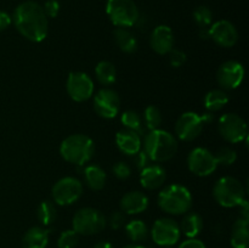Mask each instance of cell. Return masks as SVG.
I'll use <instances>...</instances> for the list:
<instances>
[{"mask_svg": "<svg viewBox=\"0 0 249 248\" xmlns=\"http://www.w3.org/2000/svg\"><path fill=\"white\" fill-rule=\"evenodd\" d=\"M11 18L19 34L32 43H40L48 36V16L38 2L32 0L21 2Z\"/></svg>", "mask_w": 249, "mask_h": 248, "instance_id": "6da1fadb", "label": "cell"}, {"mask_svg": "<svg viewBox=\"0 0 249 248\" xmlns=\"http://www.w3.org/2000/svg\"><path fill=\"white\" fill-rule=\"evenodd\" d=\"M143 151L153 162L162 163L172 159L178 151V141L174 135L163 129L150 130L143 139Z\"/></svg>", "mask_w": 249, "mask_h": 248, "instance_id": "7a4b0ae2", "label": "cell"}, {"mask_svg": "<svg viewBox=\"0 0 249 248\" xmlns=\"http://www.w3.org/2000/svg\"><path fill=\"white\" fill-rule=\"evenodd\" d=\"M95 153V143L84 134H73L61 142L60 155L66 162L84 165Z\"/></svg>", "mask_w": 249, "mask_h": 248, "instance_id": "3957f363", "label": "cell"}, {"mask_svg": "<svg viewBox=\"0 0 249 248\" xmlns=\"http://www.w3.org/2000/svg\"><path fill=\"white\" fill-rule=\"evenodd\" d=\"M158 206L163 212L172 215L186 214L191 209L192 195L182 185H168L158 194Z\"/></svg>", "mask_w": 249, "mask_h": 248, "instance_id": "277c9868", "label": "cell"}, {"mask_svg": "<svg viewBox=\"0 0 249 248\" xmlns=\"http://www.w3.org/2000/svg\"><path fill=\"white\" fill-rule=\"evenodd\" d=\"M245 187L242 182L233 177H220L213 187L214 199L225 208L240 206L245 199Z\"/></svg>", "mask_w": 249, "mask_h": 248, "instance_id": "5b68a950", "label": "cell"}, {"mask_svg": "<svg viewBox=\"0 0 249 248\" xmlns=\"http://www.w3.org/2000/svg\"><path fill=\"white\" fill-rule=\"evenodd\" d=\"M106 12L116 27L129 28L138 23L140 15L133 0H107Z\"/></svg>", "mask_w": 249, "mask_h": 248, "instance_id": "8992f818", "label": "cell"}, {"mask_svg": "<svg viewBox=\"0 0 249 248\" xmlns=\"http://www.w3.org/2000/svg\"><path fill=\"white\" fill-rule=\"evenodd\" d=\"M107 220L104 214L99 209L82 208L74 214L72 219L73 230L78 235L83 236H91L100 233L105 228H106Z\"/></svg>", "mask_w": 249, "mask_h": 248, "instance_id": "52a82bcc", "label": "cell"}, {"mask_svg": "<svg viewBox=\"0 0 249 248\" xmlns=\"http://www.w3.org/2000/svg\"><path fill=\"white\" fill-rule=\"evenodd\" d=\"M83 195V184L74 177H65L55 182L51 190L53 202L60 206H70Z\"/></svg>", "mask_w": 249, "mask_h": 248, "instance_id": "ba28073f", "label": "cell"}, {"mask_svg": "<svg viewBox=\"0 0 249 248\" xmlns=\"http://www.w3.org/2000/svg\"><path fill=\"white\" fill-rule=\"evenodd\" d=\"M151 236L156 245L162 247H172L179 242L181 231L179 224L174 219L160 218L153 224Z\"/></svg>", "mask_w": 249, "mask_h": 248, "instance_id": "9c48e42d", "label": "cell"}, {"mask_svg": "<svg viewBox=\"0 0 249 248\" xmlns=\"http://www.w3.org/2000/svg\"><path fill=\"white\" fill-rule=\"evenodd\" d=\"M218 129L224 140L237 143L247 138V123L236 113H225L220 117Z\"/></svg>", "mask_w": 249, "mask_h": 248, "instance_id": "30bf717a", "label": "cell"}, {"mask_svg": "<svg viewBox=\"0 0 249 248\" xmlns=\"http://www.w3.org/2000/svg\"><path fill=\"white\" fill-rule=\"evenodd\" d=\"M187 167L197 177H208L218 168L215 156L204 147H196L187 156Z\"/></svg>", "mask_w": 249, "mask_h": 248, "instance_id": "8fae6325", "label": "cell"}, {"mask_svg": "<svg viewBox=\"0 0 249 248\" xmlns=\"http://www.w3.org/2000/svg\"><path fill=\"white\" fill-rule=\"evenodd\" d=\"M66 89L73 101H87L94 94V82L87 73L71 72L66 83Z\"/></svg>", "mask_w": 249, "mask_h": 248, "instance_id": "7c38bea8", "label": "cell"}, {"mask_svg": "<svg viewBox=\"0 0 249 248\" xmlns=\"http://www.w3.org/2000/svg\"><path fill=\"white\" fill-rule=\"evenodd\" d=\"M245 78V68L238 61L230 60L224 62L216 72V80L225 90H233L240 87Z\"/></svg>", "mask_w": 249, "mask_h": 248, "instance_id": "4fadbf2b", "label": "cell"}, {"mask_svg": "<svg viewBox=\"0 0 249 248\" xmlns=\"http://www.w3.org/2000/svg\"><path fill=\"white\" fill-rule=\"evenodd\" d=\"M203 121L196 112H185L175 123V134L181 141H192L203 130Z\"/></svg>", "mask_w": 249, "mask_h": 248, "instance_id": "5bb4252c", "label": "cell"}, {"mask_svg": "<svg viewBox=\"0 0 249 248\" xmlns=\"http://www.w3.org/2000/svg\"><path fill=\"white\" fill-rule=\"evenodd\" d=\"M94 109L102 118H114L121 111L119 95L112 89H101L94 97Z\"/></svg>", "mask_w": 249, "mask_h": 248, "instance_id": "9a60e30c", "label": "cell"}, {"mask_svg": "<svg viewBox=\"0 0 249 248\" xmlns=\"http://www.w3.org/2000/svg\"><path fill=\"white\" fill-rule=\"evenodd\" d=\"M208 36L223 48H232L238 40V32L230 21L220 19L212 24L208 29Z\"/></svg>", "mask_w": 249, "mask_h": 248, "instance_id": "2e32d148", "label": "cell"}, {"mask_svg": "<svg viewBox=\"0 0 249 248\" xmlns=\"http://www.w3.org/2000/svg\"><path fill=\"white\" fill-rule=\"evenodd\" d=\"M150 45L158 55H168L174 49V34L165 24L157 26L150 36Z\"/></svg>", "mask_w": 249, "mask_h": 248, "instance_id": "e0dca14e", "label": "cell"}, {"mask_svg": "<svg viewBox=\"0 0 249 248\" xmlns=\"http://www.w3.org/2000/svg\"><path fill=\"white\" fill-rule=\"evenodd\" d=\"M167 179L164 168L158 164L147 165L140 173V184L146 190L160 189Z\"/></svg>", "mask_w": 249, "mask_h": 248, "instance_id": "ac0fdd59", "label": "cell"}, {"mask_svg": "<svg viewBox=\"0 0 249 248\" xmlns=\"http://www.w3.org/2000/svg\"><path fill=\"white\" fill-rule=\"evenodd\" d=\"M148 197L141 191L126 192L121 199V209L126 214H140L147 209Z\"/></svg>", "mask_w": 249, "mask_h": 248, "instance_id": "d6986e66", "label": "cell"}, {"mask_svg": "<svg viewBox=\"0 0 249 248\" xmlns=\"http://www.w3.org/2000/svg\"><path fill=\"white\" fill-rule=\"evenodd\" d=\"M116 143L119 150L128 156H134L141 150L140 135L128 129H123L117 133Z\"/></svg>", "mask_w": 249, "mask_h": 248, "instance_id": "ffe728a7", "label": "cell"}, {"mask_svg": "<svg viewBox=\"0 0 249 248\" xmlns=\"http://www.w3.org/2000/svg\"><path fill=\"white\" fill-rule=\"evenodd\" d=\"M50 231L41 226L29 229L22 238V248H46L49 243Z\"/></svg>", "mask_w": 249, "mask_h": 248, "instance_id": "44dd1931", "label": "cell"}, {"mask_svg": "<svg viewBox=\"0 0 249 248\" xmlns=\"http://www.w3.org/2000/svg\"><path fill=\"white\" fill-rule=\"evenodd\" d=\"M106 173L100 165L90 164L84 169V181L94 191H100L106 184Z\"/></svg>", "mask_w": 249, "mask_h": 248, "instance_id": "7402d4cb", "label": "cell"}, {"mask_svg": "<svg viewBox=\"0 0 249 248\" xmlns=\"http://www.w3.org/2000/svg\"><path fill=\"white\" fill-rule=\"evenodd\" d=\"M113 36L116 44L123 53H133L138 49V40H136L135 35L128 28L117 27L113 32Z\"/></svg>", "mask_w": 249, "mask_h": 248, "instance_id": "603a6c76", "label": "cell"}, {"mask_svg": "<svg viewBox=\"0 0 249 248\" xmlns=\"http://www.w3.org/2000/svg\"><path fill=\"white\" fill-rule=\"evenodd\" d=\"M179 226L180 231L187 238H195L201 233L203 229V219L197 213H187Z\"/></svg>", "mask_w": 249, "mask_h": 248, "instance_id": "cb8c5ba5", "label": "cell"}, {"mask_svg": "<svg viewBox=\"0 0 249 248\" xmlns=\"http://www.w3.org/2000/svg\"><path fill=\"white\" fill-rule=\"evenodd\" d=\"M249 230L248 220L246 219H237L232 226L231 232V246L233 248H248Z\"/></svg>", "mask_w": 249, "mask_h": 248, "instance_id": "d4e9b609", "label": "cell"}, {"mask_svg": "<svg viewBox=\"0 0 249 248\" xmlns=\"http://www.w3.org/2000/svg\"><path fill=\"white\" fill-rule=\"evenodd\" d=\"M204 107L208 112H216L220 111L221 108L226 106L229 102V96L224 90L214 89L211 90L204 96Z\"/></svg>", "mask_w": 249, "mask_h": 248, "instance_id": "484cf974", "label": "cell"}, {"mask_svg": "<svg viewBox=\"0 0 249 248\" xmlns=\"http://www.w3.org/2000/svg\"><path fill=\"white\" fill-rule=\"evenodd\" d=\"M95 75L102 85H111L116 82V67L109 61H100L95 67Z\"/></svg>", "mask_w": 249, "mask_h": 248, "instance_id": "4316f807", "label": "cell"}, {"mask_svg": "<svg viewBox=\"0 0 249 248\" xmlns=\"http://www.w3.org/2000/svg\"><path fill=\"white\" fill-rule=\"evenodd\" d=\"M125 233L133 242H142L148 237V228L142 220H131L125 225Z\"/></svg>", "mask_w": 249, "mask_h": 248, "instance_id": "83f0119b", "label": "cell"}, {"mask_svg": "<svg viewBox=\"0 0 249 248\" xmlns=\"http://www.w3.org/2000/svg\"><path fill=\"white\" fill-rule=\"evenodd\" d=\"M121 121L123 123L124 128L128 130L135 131L139 135H143V121L142 117L136 111L133 109H128L122 113Z\"/></svg>", "mask_w": 249, "mask_h": 248, "instance_id": "f1b7e54d", "label": "cell"}, {"mask_svg": "<svg viewBox=\"0 0 249 248\" xmlns=\"http://www.w3.org/2000/svg\"><path fill=\"white\" fill-rule=\"evenodd\" d=\"M36 216L44 226L51 225L57 218V211H56L55 204L51 201H43L38 206Z\"/></svg>", "mask_w": 249, "mask_h": 248, "instance_id": "f546056e", "label": "cell"}, {"mask_svg": "<svg viewBox=\"0 0 249 248\" xmlns=\"http://www.w3.org/2000/svg\"><path fill=\"white\" fill-rule=\"evenodd\" d=\"M160 123H162V114L158 107L150 105L145 108L143 112V124L146 128L150 130H155V129L160 128Z\"/></svg>", "mask_w": 249, "mask_h": 248, "instance_id": "4dcf8cb0", "label": "cell"}, {"mask_svg": "<svg viewBox=\"0 0 249 248\" xmlns=\"http://www.w3.org/2000/svg\"><path fill=\"white\" fill-rule=\"evenodd\" d=\"M79 242V235L74 230H66L57 240L58 248H75Z\"/></svg>", "mask_w": 249, "mask_h": 248, "instance_id": "1f68e13d", "label": "cell"}, {"mask_svg": "<svg viewBox=\"0 0 249 248\" xmlns=\"http://www.w3.org/2000/svg\"><path fill=\"white\" fill-rule=\"evenodd\" d=\"M214 156H215L218 165H231L236 162V159H237V153H236V151L231 147L219 148L216 155Z\"/></svg>", "mask_w": 249, "mask_h": 248, "instance_id": "d6a6232c", "label": "cell"}, {"mask_svg": "<svg viewBox=\"0 0 249 248\" xmlns=\"http://www.w3.org/2000/svg\"><path fill=\"white\" fill-rule=\"evenodd\" d=\"M194 18L201 28H207L212 23L213 14L207 6H198L194 11Z\"/></svg>", "mask_w": 249, "mask_h": 248, "instance_id": "836d02e7", "label": "cell"}, {"mask_svg": "<svg viewBox=\"0 0 249 248\" xmlns=\"http://www.w3.org/2000/svg\"><path fill=\"white\" fill-rule=\"evenodd\" d=\"M168 55H169L170 65L174 68L181 67V66H184V63L186 62V53L182 50H179V49H173Z\"/></svg>", "mask_w": 249, "mask_h": 248, "instance_id": "e575fe53", "label": "cell"}, {"mask_svg": "<svg viewBox=\"0 0 249 248\" xmlns=\"http://www.w3.org/2000/svg\"><path fill=\"white\" fill-rule=\"evenodd\" d=\"M112 172L116 175L117 179L119 180H126L131 174V169L129 164L125 162H117L116 164L112 167Z\"/></svg>", "mask_w": 249, "mask_h": 248, "instance_id": "d590c367", "label": "cell"}, {"mask_svg": "<svg viewBox=\"0 0 249 248\" xmlns=\"http://www.w3.org/2000/svg\"><path fill=\"white\" fill-rule=\"evenodd\" d=\"M109 226H111L113 230H119V229H122L124 226V224H125V215H124V213L122 211H117V212H113V213L111 214V216H109Z\"/></svg>", "mask_w": 249, "mask_h": 248, "instance_id": "8d00e7d4", "label": "cell"}, {"mask_svg": "<svg viewBox=\"0 0 249 248\" xmlns=\"http://www.w3.org/2000/svg\"><path fill=\"white\" fill-rule=\"evenodd\" d=\"M43 9L46 16L50 17V18H53V17H56L58 15V11H60V4H58L57 0H46Z\"/></svg>", "mask_w": 249, "mask_h": 248, "instance_id": "74e56055", "label": "cell"}, {"mask_svg": "<svg viewBox=\"0 0 249 248\" xmlns=\"http://www.w3.org/2000/svg\"><path fill=\"white\" fill-rule=\"evenodd\" d=\"M133 157H134V163H135V165L138 169L142 170L143 168L147 167L148 165V160H150V158L147 157V155L145 153V151L140 150L138 153H135Z\"/></svg>", "mask_w": 249, "mask_h": 248, "instance_id": "f35d334b", "label": "cell"}, {"mask_svg": "<svg viewBox=\"0 0 249 248\" xmlns=\"http://www.w3.org/2000/svg\"><path fill=\"white\" fill-rule=\"evenodd\" d=\"M178 248H206V245L198 238H187L184 242L180 243Z\"/></svg>", "mask_w": 249, "mask_h": 248, "instance_id": "ab89813d", "label": "cell"}, {"mask_svg": "<svg viewBox=\"0 0 249 248\" xmlns=\"http://www.w3.org/2000/svg\"><path fill=\"white\" fill-rule=\"evenodd\" d=\"M12 23V18L7 12L0 10V32L5 31Z\"/></svg>", "mask_w": 249, "mask_h": 248, "instance_id": "60d3db41", "label": "cell"}, {"mask_svg": "<svg viewBox=\"0 0 249 248\" xmlns=\"http://www.w3.org/2000/svg\"><path fill=\"white\" fill-rule=\"evenodd\" d=\"M240 211H241V218L242 219H246V220H248L249 219V206H248V202L246 201V199H243L242 202L240 203Z\"/></svg>", "mask_w": 249, "mask_h": 248, "instance_id": "b9f144b4", "label": "cell"}, {"mask_svg": "<svg viewBox=\"0 0 249 248\" xmlns=\"http://www.w3.org/2000/svg\"><path fill=\"white\" fill-rule=\"evenodd\" d=\"M94 248H114V247L112 246V243L107 242V241H100V242H97L96 245L94 246Z\"/></svg>", "mask_w": 249, "mask_h": 248, "instance_id": "7bdbcfd3", "label": "cell"}, {"mask_svg": "<svg viewBox=\"0 0 249 248\" xmlns=\"http://www.w3.org/2000/svg\"><path fill=\"white\" fill-rule=\"evenodd\" d=\"M201 118L202 121H203V123H209V122L213 121V114H212V112L211 113H204L202 114Z\"/></svg>", "mask_w": 249, "mask_h": 248, "instance_id": "ee69618b", "label": "cell"}, {"mask_svg": "<svg viewBox=\"0 0 249 248\" xmlns=\"http://www.w3.org/2000/svg\"><path fill=\"white\" fill-rule=\"evenodd\" d=\"M123 248H147V247L142 245H139V243H131V245H126L125 247Z\"/></svg>", "mask_w": 249, "mask_h": 248, "instance_id": "f6af8a7d", "label": "cell"}]
</instances>
